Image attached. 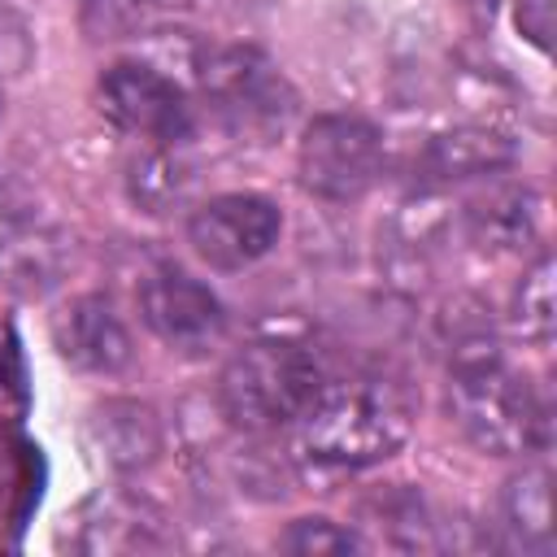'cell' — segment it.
Returning <instances> with one entry per match:
<instances>
[{
    "instance_id": "obj_1",
    "label": "cell",
    "mask_w": 557,
    "mask_h": 557,
    "mask_svg": "<svg viewBox=\"0 0 557 557\" xmlns=\"http://www.w3.org/2000/svg\"><path fill=\"white\" fill-rule=\"evenodd\" d=\"M405 392L379 374L326 379L296 418V453L318 470H366L392 457L409 435Z\"/></svg>"
},
{
    "instance_id": "obj_2",
    "label": "cell",
    "mask_w": 557,
    "mask_h": 557,
    "mask_svg": "<svg viewBox=\"0 0 557 557\" xmlns=\"http://www.w3.org/2000/svg\"><path fill=\"white\" fill-rule=\"evenodd\" d=\"M322 383L326 374L318 357L305 344L274 335V339L244 344L226 361L218 379V400L235 426L274 431V426H296V418L313 405Z\"/></svg>"
},
{
    "instance_id": "obj_3",
    "label": "cell",
    "mask_w": 557,
    "mask_h": 557,
    "mask_svg": "<svg viewBox=\"0 0 557 557\" xmlns=\"http://www.w3.org/2000/svg\"><path fill=\"white\" fill-rule=\"evenodd\" d=\"M448 413L461 435L492 457H522L544 440V409L500 352L448 366Z\"/></svg>"
},
{
    "instance_id": "obj_4",
    "label": "cell",
    "mask_w": 557,
    "mask_h": 557,
    "mask_svg": "<svg viewBox=\"0 0 557 557\" xmlns=\"http://www.w3.org/2000/svg\"><path fill=\"white\" fill-rule=\"evenodd\" d=\"M200 91L218 122L239 139H274L296 113L292 83L257 48H213L200 57Z\"/></svg>"
},
{
    "instance_id": "obj_5",
    "label": "cell",
    "mask_w": 557,
    "mask_h": 557,
    "mask_svg": "<svg viewBox=\"0 0 557 557\" xmlns=\"http://www.w3.org/2000/svg\"><path fill=\"white\" fill-rule=\"evenodd\" d=\"M296 170L305 191L318 200H357L374 187L383 170V135L370 117L357 113H322L305 126Z\"/></svg>"
},
{
    "instance_id": "obj_6",
    "label": "cell",
    "mask_w": 557,
    "mask_h": 557,
    "mask_svg": "<svg viewBox=\"0 0 557 557\" xmlns=\"http://www.w3.org/2000/svg\"><path fill=\"white\" fill-rule=\"evenodd\" d=\"M100 104L109 122L148 139V144H183L191 135V100L187 91L148 61H117L100 74Z\"/></svg>"
},
{
    "instance_id": "obj_7",
    "label": "cell",
    "mask_w": 557,
    "mask_h": 557,
    "mask_svg": "<svg viewBox=\"0 0 557 557\" xmlns=\"http://www.w3.org/2000/svg\"><path fill=\"white\" fill-rule=\"evenodd\" d=\"M278 231H283L278 205L252 191L213 196L196 205V213L187 218V239L196 257L209 261L213 270H244L261 261L278 244Z\"/></svg>"
},
{
    "instance_id": "obj_8",
    "label": "cell",
    "mask_w": 557,
    "mask_h": 557,
    "mask_svg": "<svg viewBox=\"0 0 557 557\" xmlns=\"http://www.w3.org/2000/svg\"><path fill=\"white\" fill-rule=\"evenodd\" d=\"M139 313L152 335L178 352H200L226 331L222 300L178 265H157L139 283Z\"/></svg>"
},
{
    "instance_id": "obj_9",
    "label": "cell",
    "mask_w": 557,
    "mask_h": 557,
    "mask_svg": "<svg viewBox=\"0 0 557 557\" xmlns=\"http://www.w3.org/2000/svg\"><path fill=\"white\" fill-rule=\"evenodd\" d=\"M52 344L83 374H122L135 357L131 331L104 296L70 300L52 322Z\"/></svg>"
},
{
    "instance_id": "obj_10",
    "label": "cell",
    "mask_w": 557,
    "mask_h": 557,
    "mask_svg": "<svg viewBox=\"0 0 557 557\" xmlns=\"http://www.w3.org/2000/svg\"><path fill=\"white\" fill-rule=\"evenodd\" d=\"M70 261V244L61 231L44 222H4L0 226V292L9 296H44L61 283Z\"/></svg>"
},
{
    "instance_id": "obj_11",
    "label": "cell",
    "mask_w": 557,
    "mask_h": 557,
    "mask_svg": "<svg viewBox=\"0 0 557 557\" xmlns=\"http://www.w3.org/2000/svg\"><path fill=\"white\" fill-rule=\"evenodd\" d=\"M165 544L170 535L161 518L131 496H96L83 509L78 535H74V548L83 553H157Z\"/></svg>"
},
{
    "instance_id": "obj_12",
    "label": "cell",
    "mask_w": 557,
    "mask_h": 557,
    "mask_svg": "<svg viewBox=\"0 0 557 557\" xmlns=\"http://www.w3.org/2000/svg\"><path fill=\"white\" fill-rule=\"evenodd\" d=\"M466 231L483 252H522L540 239V196L518 183L492 187L466 209Z\"/></svg>"
},
{
    "instance_id": "obj_13",
    "label": "cell",
    "mask_w": 557,
    "mask_h": 557,
    "mask_svg": "<svg viewBox=\"0 0 557 557\" xmlns=\"http://www.w3.org/2000/svg\"><path fill=\"white\" fill-rule=\"evenodd\" d=\"M513 165V139L492 126H453L431 135L422 148V174L431 183H457V178H487Z\"/></svg>"
},
{
    "instance_id": "obj_14",
    "label": "cell",
    "mask_w": 557,
    "mask_h": 557,
    "mask_svg": "<svg viewBox=\"0 0 557 557\" xmlns=\"http://www.w3.org/2000/svg\"><path fill=\"white\" fill-rule=\"evenodd\" d=\"M91 444L113 470H139L161 453V422L144 400H104L91 413Z\"/></svg>"
},
{
    "instance_id": "obj_15",
    "label": "cell",
    "mask_w": 557,
    "mask_h": 557,
    "mask_svg": "<svg viewBox=\"0 0 557 557\" xmlns=\"http://www.w3.org/2000/svg\"><path fill=\"white\" fill-rule=\"evenodd\" d=\"M500 531L522 553L553 548V474L544 466H527L500 492Z\"/></svg>"
},
{
    "instance_id": "obj_16",
    "label": "cell",
    "mask_w": 557,
    "mask_h": 557,
    "mask_svg": "<svg viewBox=\"0 0 557 557\" xmlns=\"http://www.w3.org/2000/svg\"><path fill=\"white\" fill-rule=\"evenodd\" d=\"M126 187L144 213H170V209L187 205V196L196 187V165L183 157L178 144H152L131 161Z\"/></svg>"
},
{
    "instance_id": "obj_17",
    "label": "cell",
    "mask_w": 557,
    "mask_h": 557,
    "mask_svg": "<svg viewBox=\"0 0 557 557\" xmlns=\"http://www.w3.org/2000/svg\"><path fill=\"white\" fill-rule=\"evenodd\" d=\"M361 527L379 535L387 548H431L435 544V522L426 513V500L413 487H387L374 492L361 505Z\"/></svg>"
},
{
    "instance_id": "obj_18",
    "label": "cell",
    "mask_w": 557,
    "mask_h": 557,
    "mask_svg": "<svg viewBox=\"0 0 557 557\" xmlns=\"http://www.w3.org/2000/svg\"><path fill=\"white\" fill-rule=\"evenodd\" d=\"M557 296H553V252H540L527 270H522V278H518V287H513V305H509V322H513V331L527 339V344H535V348H548L553 344V326H557Z\"/></svg>"
},
{
    "instance_id": "obj_19",
    "label": "cell",
    "mask_w": 557,
    "mask_h": 557,
    "mask_svg": "<svg viewBox=\"0 0 557 557\" xmlns=\"http://www.w3.org/2000/svg\"><path fill=\"white\" fill-rule=\"evenodd\" d=\"M178 9H187V0H87L83 17H87V30L117 39V35L157 26V22L174 17Z\"/></svg>"
},
{
    "instance_id": "obj_20",
    "label": "cell",
    "mask_w": 557,
    "mask_h": 557,
    "mask_svg": "<svg viewBox=\"0 0 557 557\" xmlns=\"http://www.w3.org/2000/svg\"><path fill=\"white\" fill-rule=\"evenodd\" d=\"M278 544H283L287 553H296V557H339V553H357V548H361V535L344 531V527L331 522V518H296V522L283 531Z\"/></svg>"
},
{
    "instance_id": "obj_21",
    "label": "cell",
    "mask_w": 557,
    "mask_h": 557,
    "mask_svg": "<svg viewBox=\"0 0 557 557\" xmlns=\"http://www.w3.org/2000/svg\"><path fill=\"white\" fill-rule=\"evenodd\" d=\"M26 405V374H22V352L9 326H0V418L17 413Z\"/></svg>"
},
{
    "instance_id": "obj_22",
    "label": "cell",
    "mask_w": 557,
    "mask_h": 557,
    "mask_svg": "<svg viewBox=\"0 0 557 557\" xmlns=\"http://www.w3.org/2000/svg\"><path fill=\"white\" fill-rule=\"evenodd\" d=\"M513 22H518V35H522L535 52H548V48H553L557 0H518V4H513Z\"/></svg>"
},
{
    "instance_id": "obj_23",
    "label": "cell",
    "mask_w": 557,
    "mask_h": 557,
    "mask_svg": "<svg viewBox=\"0 0 557 557\" xmlns=\"http://www.w3.org/2000/svg\"><path fill=\"white\" fill-rule=\"evenodd\" d=\"M30 61V44H26V30L17 17L0 13V74H13Z\"/></svg>"
}]
</instances>
